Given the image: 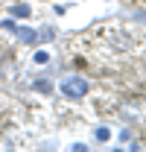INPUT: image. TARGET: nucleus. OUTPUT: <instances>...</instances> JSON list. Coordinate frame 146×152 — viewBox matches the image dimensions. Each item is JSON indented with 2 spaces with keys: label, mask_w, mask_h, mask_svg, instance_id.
Here are the masks:
<instances>
[{
  "label": "nucleus",
  "mask_w": 146,
  "mask_h": 152,
  "mask_svg": "<svg viewBox=\"0 0 146 152\" xmlns=\"http://www.w3.org/2000/svg\"><path fill=\"white\" fill-rule=\"evenodd\" d=\"M32 15V9L26 6V3H18V6H12V18H29Z\"/></svg>",
  "instance_id": "nucleus-3"
},
{
  "label": "nucleus",
  "mask_w": 146,
  "mask_h": 152,
  "mask_svg": "<svg viewBox=\"0 0 146 152\" xmlns=\"http://www.w3.org/2000/svg\"><path fill=\"white\" fill-rule=\"evenodd\" d=\"M35 91H41V94H50V91H53V85H50L47 79H41V82H35Z\"/></svg>",
  "instance_id": "nucleus-4"
},
{
  "label": "nucleus",
  "mask_w": 146,
  "mask_h": 152,
  "mask_svg": "<svg viewBox=\"0 0 146 152\" xmlns=\"http://www.w3.org/2000/svg\"><path fill=\"white\" fill-rule=\"evenodd\" d=\"M61 94L67 96V99H82V96L88 94V82L82 76H67L61 82Z\"/></svg>",
  "instance_id": "nucleus-1"
},
{
  "label": "nucleus",
  "mask_w": 146,
  "mask_h": 152,
  "mask_svg": "<svg viewBox=\"0 0 146 152\" xmlns=\"http://www.w3.org/2000/svg\"><path fill=\"white\" fill-rule=\"evenodd\" d=\"M108 137H111V132L105 129V126H102V129H96V140H108Z\"/></svg>",
  "instance_id": "nucleus-6"
},
{
  "label": "nucleus",
  "mask_w": 146,
  "mask_h": 152,
  "mask_svg": "<svg viewBox=\"0 0 146 152\" xmlns=\"http://www.w3.org/2000/svg\"><path fill=\"white\" fill-rule=\"evenodd\" d=\"M47 61H50V56H47L44 50H38L35 53V64H47Z\"/></svg>",
  "instance_id": "nucleus-5"
},
{
  "label": "nucleus",
  "mask_w": 146,
  "mask_h": 152,
  "mask_svg": "<svg viewBox=\"0 0 146 152\" xmlns=\"http://www.w3.org/2000/svg\"><path fill=\"white\" fill-rule=\"evenodd\" d=\"M15 35H18L20 41H26V44L38 41V32H32V29H23V26H15Z\"/></svg>",
  "instance_id": "nucleus-2"
}]
</instances>
